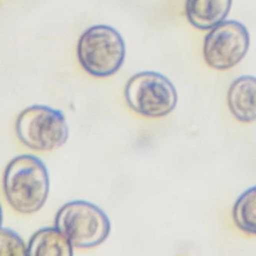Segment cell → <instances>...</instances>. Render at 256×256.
<instances>
[{"instance_id":"6da1fadb","label":"cell","mask_w":256,"mask_h":256,"mask_svg":"<svg viewBox=\"0 0 256 256\" xmlns=\"http://www.w3.org/2000/svg\"><path fill=\"white\" fill-rule=\"evenodd\" d=\"M4 190L10 206L18 212L32 214L44 206L50 191L45 164L38 157L22 155L8 163Z\"/></svg>"},{"instance_id":"7a4b0ae2","label":"cell","mask_w":256,"mask_h":256,"mask_svg":"<svg viewBox=\"0 0 256 256\" xmlns=\"http://www.w3.org/2000/svg\"><path fill=\"white\" fill-rule=\"evenodd\" d=\"M80 65L92 76L107 77L121 68L126 57V46L120 32L110 26L87 28L77 44Z\"/></svg>"},{"instance_id":"3957f363","label":"cell","mask_w":256,"mask_h":256,"mask_svg":"<svg viewBox=\"0 0 256 256\" xmlns=\"http://www.w3.org/2000/svg\"><path fill=\"white\" fill-rule=\"evenodd\" d=\"M55 224L72 246L78 248L97 246L108 238L111 230L107 214L84 200H74L62 206L56 216Z\"/></svg>"},{"instance_id":"277c9868","label":"cell","mask_w":256,"mask_h":256,"mask_svg":"<svg viewBox=\"0 0 256 256\" xmlns=\"http://www.w3.org/2000/svg\"><path fill=\"white\" fill-rule=\"evenodd\" d=\"M20 141L34 151H51L66 142L68 128L64 114L46 106H32L21 112L16 122Z\"/></svg>"},{"instance_id":"5b68a950","label":"cell","mask_w":256,"mask_h":256,"mask_svg":"<svg viewBox=\"0 0 256 256\" xmlns=\"http://www.w3.org/2000/svg\"><path fill=\"white\" fill-rule=\"evenodd\" d=\"M128 106L150 118L166 116L178 102L175 86L165 76L156 72H141L128 80L125 88Z\"/></svg>"},{"instance_id":"8992f818","label":"cell","mask_w":256,"mask_h":256,"mask_svg":"<svg viewBox=\"0 0 256 256\" xmlns=\"http://www.w3.org/2000/svg\"><path fill=\"white\" fill-rule=\"evenodd\" d=\"M250 42V34L243 24L226 21L212 28L204 38L203 56L212 68L228 70L246 55Z\"/></svg>"},{"instance_id":"52a82bcc","label":"cell","mask_w":256,"mask_h":256,"mask_svg":"<svg viewBox=\"0 0 256 256\" xmlns=\"http://www.w3.org/2000/svg\"><path fill=\"white\" fill-rule=\"evenodd\" d=\"M228 108L234 118L242 122L256 120V78L240 77L233 82L227 96Z\"/></svg>"},{"instance_id":"ba28073f","label":"cell","mask_w":256,"mask_h":256,"mask_svg":"<svg viewBox=\"0 0 256 256\" xmlns=\"http://www.w3.org/2000/svg\"><path fill=\"white\" fill-rule=\"evenodd\" d=\"M232 0H186V14L190 24L200 30H211L224 21Z\"/></svg>"},{"instance_id":"9c48e42d","label":"cell","mask_w":256,"mask_h":256,"mask_svg":"<svg viewBox=\"0 0 256 256\" xmlns=\"http://www.w3.org/2000/svg\"><path fill=\"white\" fill-rule=\"evenodd\" d=\"M72 246L58 228H44L30 238L27 247L28 256H72Z\"/></svg>"},{"instance_id":"30bf717a","label":"cell","mask_w":256,"mask_h":256,"mask_svg":"<svg viewBox=\"0 0 256 256\" xmlns=\"http://www.w3.org/2000/svg\"><path fill=\"white\" fill-rule=\"evenodd\" d=\"M232 218L238 230L256 236V186L246 190L237 198L232 208Z\"/></svg>"},{"instance_id":"8fae6325","label":"cell","mask_w":256,"mask_h":256,"mask_svg":"<svg viewBox=\"0 0 256 256\" xmlns=\"http://www.w3.org/2000/svg\"><path fill=\"white\" fill-rule=\"evenodd\" d=\"M1 256H27V248L17 233L8 228L1 230Z\"/></svg>"}]
</instances>
